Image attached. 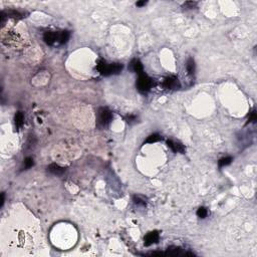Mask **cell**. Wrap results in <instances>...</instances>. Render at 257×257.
<instances>
[{
    "mask_svg": "<svg viewBox=\"0 0 257 257\" xmlns=\"http://www.w3.org/2000/svg\"><path fill=\"white\" fill-rule=\"evenodd\" d=\"M165 255H169V256H177V255H181L182 253H181L180 248H177V247H171V248H168V250L164 253Z\"/></svg>",
    "mask_w": 257,
    "mask_h": 257,
    "instance_id": "obj_13",
    "label": "cell"
},
{
    "mask_svg": "<svg viewBox=\"0 0 257 257\" xmlns=\"http://www.w3.org/2000/svg\"><path fill=\"white\" fill-rule=\"evenodd\" d=\"M68 39H70V32H68V31H62V32H60V33H59V38H57V41H59L60 44L66 43Z\"/></svg>",
    "mask_w": 257,
    "mask_h": 257,
    "instance_id": "obj_10",
    "label": "cell"
},
{
    "mask_svg": "<svg viewBox=\"0 0 257 257\" xmlns=\"http://www.w3.org/2000/svg\"><path fill=\"white\" fill-rule=\"evenodd\" d=\"M231 162H232V158H231V157H225V158L220 159L219 162H218V165H219V167H224V166L229 165Z\"/></svg>",
    "mask_w": 257,
    "mask_h": 257,
    "instance_id": "obj_15",
    "label": "cell"
},
{
    "mask_svg": "<svg viewBox=\"0 0 257 257\" xmlns=\"http://www.w3.org/2000/svg\"><path fill=\"white\" fill-rule=\"evenodd\" d=\"M208 214V211H207V209L204 208V207H201V208H199L198 209V211H197V216L198 217H200V218H205L206 216H207Z\"/></svg>",
    "mask_w": 257,
    "mask_h": 257,
    "instance_id": "obj_17",
    "label": "cell"
},
{
    "mask_svg": "<svg viewBox=\"0 0 257 257\" xmlns=\"http://www.w3.org/2000/svg\"><path fill=\"white\" fill-rule=\"evenodd\" d=\"M113 120V114L110 110L106 108H100L97 111V124L100 127H107Z\"/></svg>",
    "mask_w": 257,
    "mask_h": 257,
    "instance_id": "obj_3",
    "label": "cell"
},
{
    "mask_svg": "<svg viewBox=\"0 0 257 257\" xmlns=\"http://www.w3.org/2000/svg\"><path fill=\"white\" fill-rule=\"evenodd\" d=\"M186 68H187V71L189 74H193L195 72V61L193 59H189L187 61V64H186Z\"/></svg>",
    "mask_w": 257,
    "mask_h": 257,
    "instance_id": "obj_12",
    "label": "cell"
},
{
    "mask_svg": "<svg viewBox=\"0 0 257 257\" xmlns=\"http://www.w3.org/2000/svg\"><path fill=\"white\" fill-rule=\"evenodd\" d=\"M167 145L169 148H171V150L173 152H175V153H181V154H184L185 153V148L181 143L178 142H173V141L169 140L167 141Z\"/></svg>",
    "mask_w": 257,
    "mask_h": 257,
    "instance_id": "obj_7",
    "label": "cell"
},
{
    "mask_svg": "<svg viewBox=\"0 0 257 257\" xmlns=\"http://www.w3.org/2000/svg\"><path fill=\"white\" fill-rule=\"evenodd\" d=\"M256 119H257L256 111H253L252 113L250 114V115H249V118H248V124H249V123H254L256 121Z\"/></svg>",
    "mask_w": 257,
    "mask_h": 257,
    "instance_id": "obj_19",
    "label": "cell"
},
{
    "mask_svg": "<svg viewBox=\"0 0 257 257\" xmlns=\"http://www.w3.org/2000/svg\"><path fill=\"white\" fill-rule=\"evenodd\" d=\"M57 38H59V33L53 31H47L43 35V40L48 45H52L54 42L57 41Z\"/></svg>",
    "mask_w": 257,
    "mask_h": 257,
    "instance_id": "obj_6",
    "label": "cell"
},
{
    "mask_svg": "<svg viewBox=\"0 0 257 257\" xmlns=\"http://www.w3.org/2000/svg\"><path fill=\"white\" fill-rule=\"evenodd\" d=\"M48 171L50 173L54 174V175H61V174H63L66 172V168L60 167V166L57 164H51L48 166Z\"/></svg>",
    "mask_w": 257,
    "mask_h": 257,
    "instance_id": "obj_9",
    "label": "cell"
},
{
    "mask_svg": "<svg viewBox=\"0 0 257 257\" xmlns=\"http://www.w3.org/2000/svg\"><path fill=\"white\" fill-rule=\"evenodd\" d=\"M127 120H128V123H132L134 121H136L137 120V118H136V115H130L127 117Z\"/></svg>",
    "mask_w": 257,
    "mask_h": 257,
    "instance_id": "obj_22",
    "label": "cell"
},
{
    "mask_svg": "<svg viewBox=\"0 0 257 257\" xmlns=\"http://www.w3.org/2000/svg\"><path fill=\"white\" fill-rule=\"evenodd\" d=\"M96 70L100 71V74L108 77L111 74H119L123 70V66L120 63L108 64L104 60H100L96 64Z\"/></svg>",
    "mask_w": 257,
    "mask_h": 257,
    "instance_id": "obj_1",
    "label": "cell"
},
{
    "mask_svg": "<svg viewBox=\"0 0 257 257\" xmlns=\"http://www.w3.org/2000/svg\"><path fill=\"white\" fill-rule=\"evenodd\" d=\"M33 166V159L32 158H26L23 163V170H27Z\"/></svg>",
    "mask_w": 257,
    "mask_h": 257,
    "instance_id": "obj_16",
    "label": "cell"
},
{
    "mask_svg": "<svg viewBox=\"0 0 257 257\" xmlns=\"http://www.w3.org/2000/svg\"><path fill=\"white\" fill-rule=\"evenodd\" d=\"M162 140V137L160 135H158V134H154V135H151L150 137H148V139L146 140L147 144H153V143H157L159 141Z\"/></svg>",
    "mask_w": 257,
    "mask_h": 257,
    "instance_id": "obj_14",
    "label": "cell"
},
{
    "mask_svg": "<svg viewBox=\"0 0 257 257\" xmlns=\"http://www.w3.org/2000/svg\"><path fill=\"white\" fill-rule=\"evenodd\" d=\"M8 15H9L10 17H19V16H20V13L17 12V11H15V10H11V11L8 12Z\"/></svg>",
    "mask_w": 257,
    "mask_h": 257,
    "instance_id": "obj_21",
    "label": "cell"
},
{
    "mask_svg": "<svg viewBox=\"0 0 257 257\" xmlns=\"http://www.w3.org/2000/svg\"><path fill=\"white\" fill-rule=\"evenodd\" d=\"M197 5V2H193V1H188L184 4V7H188V8H193Z\"/></svg>",
    "mask_w": 257,
    "mask_h": 257,
    "instance_id": "obj_20",
    "label": "cell"
},
{
    "mask_svg": "<svg viewBox=\"0 0 257 257\" xmlns=\"http://www.w3.org/2000/svg\"><path fill=\"white\" fill-rule=\"evenodd\" d=\"M130 70L132 71L136 72V74H143V64L139 59H133L130 63Z\"/></svg>",
    "mask_w": 257,
    "mask_h": 257,
    "instance_id": "obj_8",
    "label": "cell"
},
{
    "mask_svg": "<svg viewBox=\"0 0 257 257\" xmlns=\"http://www.w3.org/2000/svg\"><path fill=\"white\" fill-rule=\"evenodd\" d=\"M23 121H24L23 114L21 113V111H18V113L15 115V125H16V128H17V129H19V128H21V127H22Z\"/></svg>",
    "mask_w": 257,
    "mask_h": 257,
    "instance_id": "obj_11",
    "label": "cell"
},
{
    "mask_svg": "<svg viewBox=\"0 0 257 257\" xmlns=\"http://www.w3.org/2000/svg\"><path fill=\"white\" fill-rule=\"evenodd\" d=\"M152 79L148 77L146 74H141L139 75V78L137 81V89L140 93H147L152 88Z\"/></svg>",
    "mask_w": 257,
    "mask_h": 257,
    "instance_id": "obj_2",
    "label": "cell"
},
{
    "mask_svg": "<svg viewBox=\"0 0 257 257\" xmlns=\"http://www.w3.org/2000/svg\"><path fill=\"white\" fill-rule=\"evenodd\" d=\"M3 204H4V193L1 194V207L3 206Z\"/></svg>",
    "mask_w": 257,
    "mask_h": 257,
    "instance_id": "obj_24",
    "label": "cell"
},
{
    "mask_svg": "<svg viewBox=\"0 0 257 257\" xmlns=\"http://www.w3.org/2000/svg\"><path fill=\"white\" fill-rule=\"evenodd\" d=\"M159 240V233L157 231H153V232L148 233L146 236H145V246H150L154 243H157Z\"/></svg>",
    "mask_w": 257,
    "mask_h": 257,
    "instance_id": "obj_5",
    "label": "cell"
},
{
    "mask_svg": "<svg viewBox=\"0 0 257 257\" xmlns=\"http://www.w3.org/2000/svg\"><path fill=\"white\" fill-rule=\"evenodd\" d=\"M134 202H135V203L138 204V205H142V206L146 205V201H145V198L142 197V196H139V195H138V196L134 197Z\"/></svg>",
    "mask_w": 257,
    "mask_h": 257,
    "instance_id": "obj_18",
    "label": "cell"
},
{
    "mask_svg": "<svg viewBox=\"0 0 257 257\" xmlns=\"http://www.w3.org/2000/svg\"><path fill=\"white\" fill-rule=\"evenodd\" d=\"M146 3H147V1H139V2H137V6H144V5H146Z\"/></svg>",
    "mask_w": 257,
    "mask_h": 257,
    "instance_id": "obj_23",
    "label": "cell"
},
{
    "mask_svg": "<svg viewBox=\"0 0 257 257\" xmlns=\"http://www.w3.org/2000/svg\"><path fill=\"white\" fill-rule=\"evenodd\" d=\"M164 86L169 89H180L179 79L176 77H169L164 81Z\"/></svg>",
    "mask_w": 257,
    "mask_h": 257,
    "instance_id": "obj_4",
    "label": "cell"
}]
</instances>
